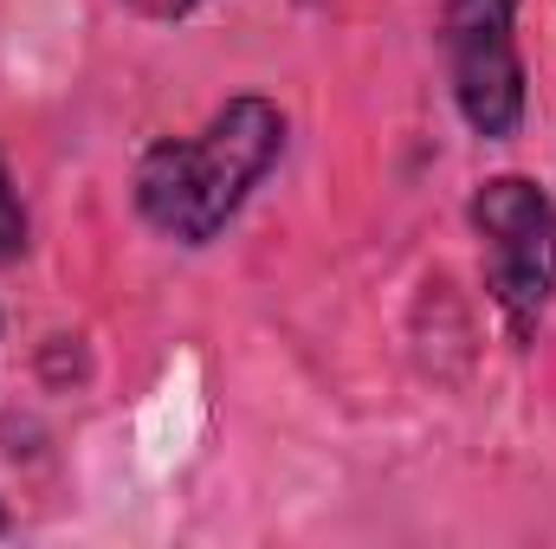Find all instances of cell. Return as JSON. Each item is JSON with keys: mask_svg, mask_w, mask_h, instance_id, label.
I'll return each instance as SVG.
<instances>
[{"mask_svg": "<svg viewBox=\"0 0 556 549\" xmlns=\"http://www.w3.org/2000/svg\"><path fill=\"white\" fill-rule=\"evenodd\" d=\"M130 13H142V20H181V13H194L201 0H124Z\"/></svg>", "mask_w": 556, "mask_h": 549, "instance_id": "cell-5", "label": "cell"}, {"mask_svg": "<svg viewBox=\"0 0 556 549\" xmlns=\"http://www.w3.org/2000/svg\"><path fill=\"white\" fill-rule=\"evenodd\" d=\"M0 531H7V511H0Z\"/></svg>", "mask_w": 556, "mask_h": 549, "instance_id": "cell-6", "label": "cell"}, {"mask_svg": "<svg viewBox=\"0 0 556 549\" xmlns=\"http://www.w3.org/2000/svg\"><path fill=\"white\" fill-rule=\"evenodd\" d=\"M26 253V207H20V188L7 175V155H0V266H13Z\"/></svg>", "mask_w": 556, "mask_h": 549, "instance_id": "cell-4", "label": "cell"}, {"mask_svg": "<svg viewBox=\"0 0 556 549\" xmlns=\"http://www.w3.org/2000/svg\"><path fill=\"white\" fill-rule=\"evenodd\" d=\"M278 149H285V117L273 98H227L194 137H162L142 149V220L175 246H207L266 181Z\"/></svg>", "mask_w": 556, "mask_h": 549, "instance_id": "cell-1", "label": "cell"}, {"mask_svg": "<svg viewBox=\"0 0 556 549\" xmlns=\"http://www.w3.org/2000/svg\"><path fill=\"white\" fill-rule=\"evenodd\" d=\"M472 233L485 246V291L518 336L538 330L556 297V201L531 175H492L472 194Z\"/></svg>", "mask_w": 556, "mask_h": 549, "instance_id": "cell-2", "label": "cell"}, {"mask_svg": "<svg viewBox=\"0 0 556 549\" xmlns=\"http://www.w3.org/2000/svg\"><path fill=\"white\" fill-rule=\"evenodd\" d=\"M440 46H446L453 104L472 124V137H518V124H525L518 0H440Z\"/></svg>", "mask_w": 556, "mask_h": 549, "instance_id": "cell-3", "label": "cell"}]
</instances>
